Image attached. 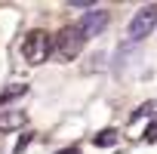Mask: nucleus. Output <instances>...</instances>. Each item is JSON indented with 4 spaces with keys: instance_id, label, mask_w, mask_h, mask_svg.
Masks as SVG:
<instances>
[{
    "instance_id": "f257e3e1",
    "label": "nucleus",
    "mask_w": 157,
    "mask_h": 154,
    "mask_svg": "<svg viewBox=\"0 0 157 154\" xmlns=\"http://www.w3.org/2000/svg\"><path fill=\"white\" fill-rule=\"evenodd\" d=\"M86 40H90V34H86L80 25H68V28L59 34V40H56V49H52L56 62H71L77 52L83 49Z\"/></svg>"
},
{
    "instance_id": "f03ea898",
    "label": "nucleus",
    "mask_w": 157,
    "mask_h": 154,
    "mask_svg": "<svg viewBox=\"0 0 157 154\" xmlns=\"http://www.w3.org/2000/svg\"><path fill=\"white\" fill-rule=\"evenodd\" d=\"M52 49H56V43H52V37H49L46 31H31V34L22 40V59H25L28 65H43V62L52 56Z\"/></svg>"
},
{
    "instance_id": "7ed1b4c3",
    "label": "nucleus",
    "mask_w": 157,
    "mask_h": 154,
    "mask_svg": "<svg viewBox=\"0 0 157 154\" xmlns=\"http://www.w3.org/2000/svg\"><path fill=\"white\" fill-rule=\"evenodd\" d=\"M154 28H157V3H148V6H142L129 19V25H126V43H142Z\"/></svg>"
},
{
    "instance_id": "20e7f679",
    "label": "nucleus",
    "mask_w": 157,
    "mask_h": 154,
    "mask_svg": "<svg viewBox=\"0 0 157 154\" xmlns=\"http://www.w3.org/2000/svg\"><path fill=\"white\" fill-rule=\"evenodd\" d=\"M108 25V10H102V6H93L90 13H83V19H80V28L93 37V34H99L102 28Z\"/></svg>"
},
{
    "instance_id": "39448f33",
    "label": "nucleus",
    "mask_w": 157,
    "mask_h": 154,
    "mask_svg": "<svg viewBox=\"0 0 157 154\" xmlns=\"http://www.w3.org/2000/svg\"><path fill=\"white\" fill-rule=\"evenodd\" d=\"M28 123L25 111H0V129H19Z\"/></svg>"
},
{
    "instance_id": "423d86ee",
    "label": "nucleus",
    "mask_w": 157,
    "mask_h": 154,
    "mask_svg": "<svg viewBox=\"0 0 157 154\" xmlns=\"http://www.w3.org/2000/svg\"><path fill=\"white\" fill-rule=\"evenodd\" d=\"M117 142V133L114 129H108V133H102V136H96V145L102 148V145H114Z\"/></svg>"
},
{
    "instance_id": "0eeeda50",
    "label": "nucleus",
    "mask_w": 157,
    "mask_h": 154,
    "mask_svg": "<svg viewBox=\"0 0 157 154\" xmlns=\"http://www.w3.org/2000/svg\"><path fill=\"white\" fill-rule=\"evenodd\" d=\"M16 96H25V87H19V90H6V93H3V96H0V99H3V102H6V99H16Z\"/></svg>"
}]
</instances>
